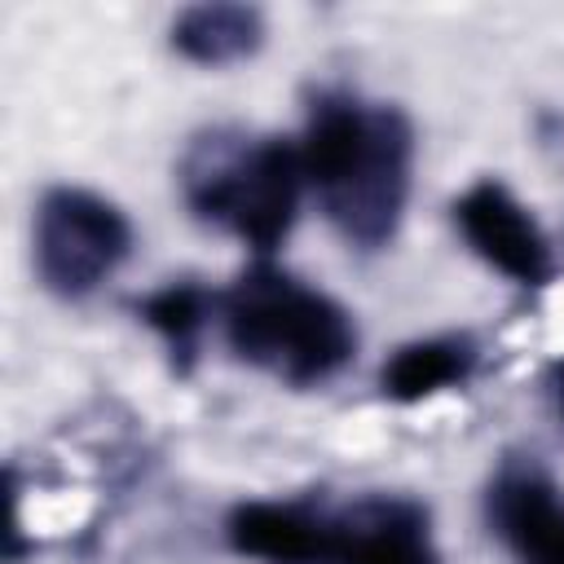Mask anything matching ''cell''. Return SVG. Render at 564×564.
<instances>
[{
    "label": "cell",
    "mask_w": 564,
    "mask_h": 564,
    "mask_svg": "<svg viewBox=\"0 0 564 564\" xmlns=\"http://www.w3.org/2000/svg\"><path fill=\"white\" fill-rule=\"evenodd\" d=\"M212 308H216V300L198 282H167V286L150 291L145 300H137V317L163 339V348L181 375L194 370Z\"/></svg>",
    "instance_id": "cell-11"
},
{
    "label": "cell",
    "mask_w": 564,
    "mask_h": 564,
    "mask_svg": "<svg viewBox=\"0 0 564 564\" xmlns=\"http://www.w3.org/2000/svg\"><path fill=\"white\" fill-rule=\"evenodd\" d=\"M300 141L286 137H247L216 128L198 137L181 163V194L198 220L229 229L256 256L282 247L295 225L304 189Z\"/></svg>",
    "instance_id": "cell-3"
},
{
    "label": "cell",
    "mask_w": 564,
    "mask_h": 564,
    "mask_svg": "<svg viewBox=\"0 0 564 564\" xmlns=\"http://www.w3.org/2000/svg\"><path fill=\"white\" fill-rule=\"evenodd\" d=\"M476 370V348L463 335H432V339H414L401 344L383 370H379V388L388 401L397 405H414L427 401L445 388L467 383V375Z\"/></svg>",
    "instance_id": "cell-10"
},
{
    "label": "cell",
    "mask_w": 564,
    "mask_h": 564,
    "mask_svg": "<svg viewBox=\"0 0 564 564\" xmlns=\"http://www.w3.org/2000/svg\"><path fill=\"white\" fill-rule=\"evenodd\" d=\"M454 225L467 238V247L498 269L502 278H511L516 286H546L555 273V256L551 242L542 234V225L529 216V207L502 185V181H476L458 194L454 203Z\"/></svg>",
    "instance_id": "cell-5"
},
{
    "label": "cell",
    "mask_w": 564,
    "mask_h": 564,
    "mask_svg": "<svg viewBox=\"0 0 564 564\" xmlns=\"http://www.w3.org/2000/svg\"><path fill=\"white\" fill-rule=\"evenodd\" d=\"M225 542L234 555L260 564H326L330 507L291 502V498H251L229 511Z\"/></svg>",
    "instance_id": "cell-7"
},
{
    "label": "cell",
    "mask_w": 564,
    "mask_h": 564,
    "mask_svg": "<svg viewBox=\"0 0 564 564\" xmlns=\"http://www.w3.org/2000/svg\"><path fill=\"white\" fill-rule=\"evenodd\" d=\"M326 564H436L427 511L388 494L330 511Z\"/></svg>",
    "instance_id": "cell-6"
},
{
    "label": "cell",
    "mask_w": 564,
    "mask_h": 564,
    "mask_svg": "<svg viewBox=\"0 0 564 564\" xmlns=\"http://www.w3.org/2000/svg\"><path fill=\"white\" fill-rule=\"evenodd\" d=\"M220 330L238 361L291 388L335 379L357 352L348 308L273 264L247 269L220 295Z\"/></svg>",
    "instance_id": "cell-2"
},
{
    "label": "cell",
    "mask_w": 564,
    "mask_h": 564,
    "mask_svg": "<svg viewBox=\"0 0 564 564\" xmlns=\"http://www.w3.org/2000/svg\"><path fill=\"white\" fill-rule=\"evenodd\" d=\"M132 251L128 216L79 185H53L35 207V273L57 300L93 295Z\"/></svg>",
    "instance_id": "cell-4"
},
{
    "label": "cell",
    "mask_w": 564,
    "mask_h": 564,
    "mask_svg": "<svg viewBox=\"0 0 564 564\" xmlns=\"http://www.w3.org/2000/svg\"><path fill=\"white\" fill-rule=\"evenodd\" d=\"M489 524L520 564H564V502L533 463H511L494 476Z\"/></svg>",
    "instance_id": "cell-8"
},
{
    "label": "cell",
    "mask_w": 564,
    "mask_h": 564,
    "mask_svg": "<svg viewBox=\"0 0 564 564\" xmlns=\"http://www.w3.org/2000/svg\"><path fill=\"white\" fill-rule=\"evenodd\" d=\"M304 181L348 247L392 242L414 172V128L388 101L322 93L300 137Z\"/></svg>",
    "instance_id": "cell-1"
},
{
    "label": "cell",
    "mask_w": 564,
    "mask_h": 564,
    "mask_svg": "<svg viewBox=\"0 0 564 564\" xmlns=\"http://www.w3.org/2000/svg\"><path fill=\"white\" fill-rule=\"evenodd\" d=\"M264 44V13L256 4H189L172 22V48L194 66H229Z\"/></svg>",
    "instance_id": "cell-9"
},
{
    "label": "cell",
    "mask_w": 564,
    "mask_h": 564,
    "mask_svg": "<svg viewBox=\"0 0 564 564\" xmlns=\"http://www.w3.org/2000/svg\"><path fill=\"white\" fill-rule=\"evenodd\" d=\"M551 388H555V405H560V414H564V361L555 366V379H551Z\"/></svg>",
    "instance_id": "cell-12"
}]
</instances>
